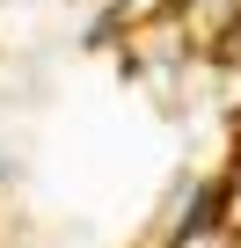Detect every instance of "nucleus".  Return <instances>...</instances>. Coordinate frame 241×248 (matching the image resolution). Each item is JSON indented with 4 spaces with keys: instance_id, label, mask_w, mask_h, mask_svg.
I'll return each mask as SVG.
<instances>
[]
</instances>
